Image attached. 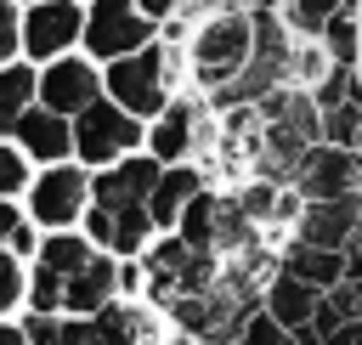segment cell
I'll list each match as a JSON object with an SVG mask.
<instances>
[{
	"label": "cell",
	"instance_id": "6da1fadb",
	"mask_svg": "<svg viewBox=\"0 0 362 345\" xmlns=\"http://www.w3.org/2000/svg\"><path fill=\"white\" fill-rule=\"evenodd\" d=\"M249 51H255V6L243 0H215L187 28V74L209 96H221L249 68Z\"/></svg>",
	"mask_w": 362,
	"mask_h": 345
},
{
	"label": "cell",
	"instance_id": "7a4b0ae2",
	"mask_svg": "<svg viewBox=\"0 0 362 345\" xmlns=\"http://www.w3.org/2000/svg\"><path fill=\"white\" fill-rule=\"evenodd\" d=\"M175 74H181V57L170 51V40H147L102 68V90L113 102H124L136 119H153L175 96Z\"/></svg>",
	"mask_w": 362,
	"mask_h": 345
},
{
	"label": "cell",
	"instance_id": "3957f363",
	"mask_svg": "<svg viewBox=\"0 0 362 345\" xmlns=\"http://www.w3.org/2000/svg\"><path fill=\"white\" fill-rule=\"evenodd\" d=\"M141 141H147V119H136V113H130L124 102H113V96H96L90 107L74 113V153H79L90 170L136 153Z\"/></svg>",
	"mask_w": 362,
	"mask_h": 345
},
{
	"label": "cell",
	"instance_id": "277c9868",
	"mask_svg": "<svg viewBox=\"0 0 362 345\" xmlns=\"http://www.w3.org/2000/svg\"><path fill=\"white\" fill-rule=\"evenodd\" d=\"M79 40H85L90 57L113 62V57H124V51H136V45H147V40H158V17H147L141 0H90Z\"/></svg>",
	"mask_w": 362,
	"mask_h": 345
},
{
	"label": "cell",
	"instance_id": "5b68a950",
	"mask_svg": "<svg viewBox=\"0 0 362 345\" xmlns=\"http://www.w3.org/2000/svg\"><path fill=\"white\" fill-rule=\"evenodd\" d=\"M294 192L300 198H339V192H362V153L345 141H311L300 170H294Z\"/></svg>",
	"mask_w": 362,
	"mask_h": 345
},
{
	"label": "cell",
	"instance_id": "8992f818",
	"mask_svg": "<svg viewBox=\"0 0 362 345\" xmlns=\"http://www.w3.org/2000/svg\"><path fill=\"white\" fill-rule=\"evenodd\" d=\"M85 232H90V243L96 249H107L113 260H136L153 238H158V226H153V209L147 204H119V209H107V204H90L85 209Z\"/></svg>",
	"mask_w": 362,
	"mask_h": 345
},
{
	"label": "cell",
	"instance_id": "52a82bcc",
	"mask_svg": "<svg viewBox=\"0 0 362 345\" xmlns=\"http://www.w3.org/2000/svg\"><path fill=\"white\" fill-rule=\"evenodd\" d=\"M85 209H90V175L68 158H51V170L34 181V221L74 226V221H85Z\"/></svg>",
	"mask_w": 362,
	"mask_h": 345
},
{
	"label": "cell",
	"instance_id": "ba28073f",
	"mask_svg": "<svg viewBox=\"0 0 362 345\" xmlns=\"http://www.w3.org/2000/svg\"><path fill=\"white\" fill-rule=\"evenodd\" d=\"M356 232H362V192L305 198L300 215H294V238H311V243H328V249H345Z\"/></svg>",
	"mask_w": 362,
	"mask_h": 345
},
{
	"label": "cell",
	"instance_id": "9c48e42d",
	"mask_svg": "<svg viewBox=\"0 0 362 345\" xmlns=\"http://www.w3.org/2000/svg\"><path fill=\"white\" fill-rule=\"evenodd\" d=\"M158 170H164V164H158L147 147H141V153H124V158H113V164L96 170V181H90V204H107V209H119V204H147Z\"/></svg>",
	"mask_w": 362,
	"mask_h": 345
},
{
	"label": "cell",
	"instance_id": "30bf717a",
	"mask_svg": "<svg viewBox=\"0 0 362 345\" xmlns=\"http://www.w3.org/2000/svg\"><path fill=\"white\" fill-rule=\"evenodd\" d=\"M102 96V74H96V62H85V57H57L45 74H40V102L45 107H57V113H79V107H90Z\"/></svg>",
	"mask_w": 362,
	"mask_h": 345
},
{
	"label": "cell",
	"instance_id": "8fae6325",
	"mask_svg": "<svg viewBox=\"0 0 362 345\" xmlns=\"http://www.w3.org/2000/svg\"><path fill=\"white\" fill-rule=\"evenodd\" d=\"M198 119H204L198 102H175V96H170V102L147 119V141H141V147H147L158 164H181V158L198 153Z\"/></svg>",
	"mask_w": 362,
	"mask_h": 345
},
{
	"label": "cell",
	"instance_id": "7c38bea8",
	"mask_svg": "<svg viewBox=\"0 0 362 345\" xmlns=\"http://www.w3.org/2000/svg\"><path fill=\"white\" fill-rule=\"evenodd\" d=\"M79 34H85V11H79L74 0H34V11H28V23H23L28 57H62Z\"/></svg>",
	"mask_w": 362,
	"mask_h": 345
},
{
	"label": "cell",
	"instance_id": "4fadbf2b",
	"mask_svg": "<svg viewBox=\"0 0 362 345\" xmlns=\"http://www.w3.org/2000/svg\"><path fill=\"white\" fill-rule=\"evenodd\" d=\"M317 300H322V288H317V283H305V277H294L288 266H272V277L260 283V305L288 328V339H294V328H305V322H311Z\"/></svg>",
	"mask_w": 362,
	"mask_h": 345
},
{
	"label": "cell",
	"instance_id": "5bb4252c",
	"mask_svg": "<svg viewBox=\"0 0 362 345\" xmlns=\"http://www.w3.org/2000/svg\"><path fill=\"white\" fill-rule=\"evenodd\" d=\"M113 294H119V266H113V255H107V249H96V255L68 277V288H62V311L96 317Z\"/></svg>",
	"mask_w": 362,
	"mask_h": 345
},
{
	"label": "cell",
	"instance_id": "9a60e30c",
	"mask_svg": "<svg viewBox=\"0 0 362 345\" xmlns=\"http://www.w3.org/2000/svg\"><path fill=\"white\" fill-rule=\"evenodd\" d=\"M204 187V170L192 164V158H181V164H164L158 170V181H153V192H147V209H153V226L158 232H170L175 221H181V209L192 204V192Z\"/></svg>",
	"mask_w": 362,
	"mask_h": 345
},
{
	"label": "cell",
	"instance_id": "2e32d148",
	"mask_svg": "<svg viewBox=\"0 0 362 345\" xmlns=\"http://www.w3.org/2000/svg\"><path fill=\"white\" fill-rule=\"evenodd\" d=\"M277 266H288L294 277H305L317 288H334L345 277V249H328V243H311V238H288L283 255H277Z\"/></svg>",
	"mask_w": 362,
	"mask_h": 345
},
{
	"label": "cell",
	"instance_id": "e0dca14e",
	"mask_svg": "<svg viewBox=\"0 0 362 345\" xmlns=\"http://www.w3.org/2000/svg\"><path fill=\"white\" fill-rule=\"evenodd\" d=\"M17 136H23V147H28L34 158H68V153H74V124H68V113H57V107H28V113L17 119Z\"/></svg>",
	"mask_w": 362,
	"mask_h": 345
},
{
	"label": "cell",
	"instance_id": "ac0fdd59",
	"mask_svg": "<svg viewBox=\"0 0 362 345\" xmlns=\"http://www.w3.org/2000/svg\"><path fill=\"white\" fill-rule=\"evenodd\" d=\"M90 322H96V345H124V339H153V334H158V322H153L147 311H136V305H113V300H107Z\"/></svg>",
	"mask_w": 362,
	"mask_h": 345
},
{
	"label": "cell",
	"instance_id": "d6986e66",
	"mask_svg": "<svg viewBox=\"0 0 362 345\" xmlns=\"http://www.w3.org/2000/svg\"><path fill=\"white\" fill-rule=\"evenodd\" d=\"M90 255H96L90 232H68V226H57V238H45V243H40V266H51L62 283H68V277H74Z\"/></svg>",
	"mask_w": 362,
	"mask_h": 345
},
{
	"label": "cell",
	"instance_id": "ffe728a7",
	"mask_svg": "<svg viewBox=\"0 0 362 345\" xmlns=\"http://www.w3.org/2000/svg\"><path fill=\"white\" fill-rule=\"evenodd\" d=\"M339 6H345V0H277V17L288 23L294 40H322V28H328V17H334Z\"/></svg>",
	"mask_w": 362,
	"mask_h": 345
},
{
	"label": "cell",
	"instance_id": "44dd1931",
	"mask_svg": "<svg viewBox=\"0 0 362 345\" xmlns=\"http://www.w3.org/2000/svg\"><path fill=\"white\" fill-rule=\"evenodd\" d=\"M322 45H328V57H334V62L356 68V57H362V11L339 6V11L328 17V28H322Z\"/></svg>",
	"mask_w": 362,
	"mask_h": 345
},
{
	"label": "cell",
	"instance_id": "7402d4cb",
	"mask_svg": "<svg viewBox=\"0 0 362 345\" xmlns=\"http://www.w3.org/2000/svg\"><path fill=\"white\" fill-rule=\"evenodd\" d=\"M34 96H40V79L28 68H0V130H17Z\"/></svg>",
	"mask_w": 362,
	"mask_h": 345
},
{
	"label": "cell",
	"instance_id": "603a6c76",
	"mask_svg": "<svg viewBox=\"0 0 362 345\" xmlns=\"http://www.w3.org/2000/svg\"><path fill=\"white\" fill-rule=\"evenodd\" d=\"M232 339H243V345H288V328H283V322H277L266 305H249V311L238 317Z\"/></svg>",
	"mask_w": 362,
	"mask_h": 345
},
{
	"label": "cell",
	"instance_id": "cb8c5ba5",
	"mask_svg": "<svg viewBox=\"0 0 362 345\" xmlns=\"http://www.w3.org/2000/svg\"><path fill=\"white\" fill-rule=\"evenodd\" d=\"M62 277L51 271V266H34V283H28V300H34V311H62Z\"/></svg>",
	"mask_w": 362,
	"mask_h": 345
},
{
	"label": "cell",
	"instance_id": "d4e9b609",
	"mask_svg": "<svg viewBox=\"0 0 362 345\" xmlns=\"http://www.w3.org/2000/svg\"><path fill=\"white\" fill-rule=\"evenodd\" d=\"M23 175H28L23 170V153L17 147H0V198L6 192H23Z\"/></svg>",
	"mask_w": 362,
	"mask_h": 345
},
{
	"label": "cell",
	"instance_id": "484cf974",
	"mask_svg": "<svg viewBox=\"0 0 362 345\" xmlns=\"http://www.w3.org/2000/svg\"><path fill=\"white\" fill-rule=\"evenodd\" d=\"M17 294H23V266H17L11 255H0V311H11Z\"/></svg>",
	"mask_w": 362,
	"mask_h": 345
},
{
	"label": "cell",
	"instance_id": "4316f807",
	"mask_svg": "<svg viewBox=\"0 0 362 345\" xmlns=\"http://www.w3.org/2000/svg\"><path fill=\"white\" fill-rule=\"evenodd\" d=\"M141 11H147V17H158V23H164V17H181V11H187V17H198V0H141Z\"/></svg>",
	"mask_w": 362,
	"mask_h": 345
},
{
	"label": "cell",
	"instance_id": "83f0119b",
	"mask_svg": "<svg viewBox=\"0 0 362 345\" xmlns=\"http://www.w3.org/2000/svg\"><path fill=\"white\" fill-rule=\"evenodd\" d=\"M17 34H23V28H17V11H11V6H0V62L17 51Z\"/></svg>",
	"mask_w": 362,
	"mask_h": 345
},
{
	"label": "cell",
	"instance_id": "f1b7e54d",
	"mask_svg": "<svg viewBox=\"0 0 362 345\" xmlns=\"http://www.w3.org/2000/svg\"><path fill=\"white\" fill-rule=\"evenodd\" d=\"M328 345H362V317H345V322L328 334Z\"/></svg>",
	"mask_w": 362,
	"mask_h": 345
},
{
	"label": "cell",
	"instance_id": "f546056e",
	"mask_svg": "<svg viewBox=\"0 0 362 345\" xmlns=\"http://www.w3.org/2000/svg\"><path fill=\"white\" fill-rule=\"evenodd\" d=\"M17 232H23V215L0 198V243H17Z\"/></svg>",
	"mask_w": 362,
	"mask_h": 345
},
{
	"label": "cell",
	"instance_id": "4dcf8cb0",
	"mask_svg": "<svg viewBox=\"0 0 362 345\" xmlns=\"http://www.w3.org/2000/svg\"><path fill=\"white\" fill-rule=\"evenodd\" d=\"M28 339V328H11V322H0V345H23Z\"/></svg>",
	"mask_w": 362,
	"mask_h": 345
},
{
	"label": "cell",
	"instance_id": "1f68e13d",
	"mask_svg": "<svg viewBox=\"0 0 362 345\" xmlns=\"http://www.w3.org/2000/svg\"><path fill=\"white\" fill-rule=\"evenodd\" d=\"M243 6H277V0H243Z\"/></svg>",
	"mask_w": 362,
	"mask_h": 345
},
{
	"label": "cell",
	"instance_id": "d6a6232c",
	"mask_svg": "<svg viewBox=\"0 0 362 345\" xmlns=\"http://www.w3.org/2000/svg\"><path fill=\"white\" fill-rule=\"evenodd\" d=\"M356 153H362V124H356Z\"/></svg>",
	"mask_w": 362,
	"mask_h": 345
},
{
	"label": "cell",
	"instance_id": "836d02e7",
	"mask_svg": "<svg viewBox=\"0 0 362 345\" xmlns=\"http://www.w3.org/2000/svg\"><path fill=\"white\" fill-rule=\"evenodd\" d=\"M356 74H362V57H356Z\"/></svg>",
	"mask_w": 362,
	"mask_h": 345
}]
</instances>
